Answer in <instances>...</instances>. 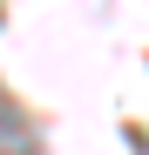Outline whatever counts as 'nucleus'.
I'll return each instance as SVG.
<instances>
[{
  "mask_svg": "<svg viewBox=\"0 0 149 155\" xmlns=\"http://www.w3.org/2000/svg\"><path fill=\"white\" fill-rule=\"evenodd\" d=\"M41 142H34V121L20 115V101L0 88V155H34Z\"/></svg>",
  "mask_w": 149,
  "mask_h": 155,
  "instance_id": "f257e3e1",
  "label": "nucleus"
}]
</instances>
